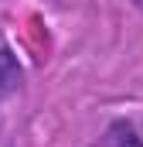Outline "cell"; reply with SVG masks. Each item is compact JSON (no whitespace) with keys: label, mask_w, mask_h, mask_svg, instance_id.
<instances>
[{"label":"cell","mask_w":143,"mask_h":147,"mask_svg":"<svg viewBox=\"0 0 143 147\" xmlns=\"http://www.w3.org/2000/svg\"><path fill=\"white\" fill-rule=\"evenodd\" d=\"M24 86V65L17 58V51L10 45H0V103L10 99L14 92H21Z\"/></svg>","instance_id":"1"},{"label":"cell","mask_w":143,"mask_h":147,"mask_svg":"<svg viewBox=\"0 0 143 147\" xmlns=\"http://www.w3.org/2000/svg\"><path fill=\"white\" fill-rule=\"evenodd\" d=\"M106 147H143V140L130 120H112L106 130Z\"/></svg>","instance_id":"2"},{"label":"cell","mask_w":143,"mask_h":147,"mask_svg":"<svg viewBox=\"0 0 143 147\" xmlns=\"http://www.w3.org/2000/svg\"><path fill=\"white\" fill-rule=\"evenodd\" d=\"M133 3H136V7H140V10H143V0H133Z\"/></svg>","instance_id":"3"}]
</instances>
